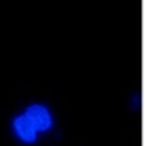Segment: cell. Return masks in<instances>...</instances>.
I'll return each mask as SVG.
<instances>
[{"instance_id": "obj_1", "label": "cell", "mask_w": 145, "mask_h": 146, "mask_svg": "<svg viewBox=\"0 0 145 146\" xmlns=\"http://www.w3.org/2000/svg\"><path fill=\"white\" fill-rule=\"evenodd\" d=\"M55 129L57 113L43 100L23 103L9 119V134L19 146H38Z\"/></svg>"}]
</instances>
